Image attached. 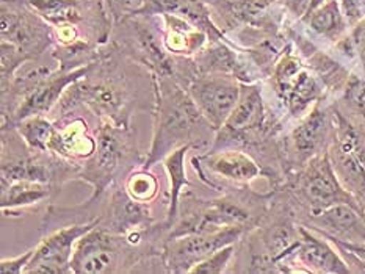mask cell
<instances>
[{
  "mask_svg": "<svg viewBox=\"0 0 365 274\" xmlns=\"http://www.w3.org/2000/svg\"><path fill=\"white\" fill-rule=\"evenodd\" d=\"M78 107L88 108L99 120L130 127L133 116L154 112L155 75L107 41L86 75L69 86L51 116Z\"/></svg>",
  "mask_w": 365,
  "mask_h": 274,
  "instance_id": "6da1fadb",
  "label": "cell"
},
{
  "mask_svg": "<svg viewBox=\"0 0 365 274\" xmlns=\"http://www.w3.org/2000/svg\"><path fill=\"white\" fill-rule=\"evenodd\" d=\"M153 141L143 168L153 169L166 155L182 146L207 152L217 129L207 121L188 91L173 77L155 75V108L153 112Z\"/></svg>",
  "mask_w": 365,
  "mask_h": 274,
  "instance_id": "7a4b0ae2",
  "label": "cell"
},
{
  "mask_svg": "<svg viewBox=\"0 0 365 274\" xmlns=\"http://www.w3.org/2000/svg\"><path fill=\"white\" fill-rule=\"evenodd\" d=\"M272 198V190L257 193L251 185L229 188L218 193L217 198H202L193 190H187L180 196L178 218L171 227L170 240L231 226L251 231L267 215Z\"/></svg>",
  "mask_w": 365,
  "mask_h": 274,
  "instance_id": "3957f363",
  "label": "cell"
},
{
  "mask_svg": "<svg viewBox=\"0 0 365 274\" xmlns=\"http://www.w3.org/2000/svg\"><path fill=\"white\" fill-rule=\"evenodd\" d=\"M145 160L133 125L124 127L101 120L96 152L81 164L78 180L93 188L90 198H101L112 186L123 185L125 177L143 167Z\"/></svg>",
  "mask_w": 365,
  "mask_h": 274,
  "instance_id": "277c9868",
  "label": "cell"
},
{
  "mask_svg": "<svg viewBox=\"0 0 365 274\" xmlns=\"http://www.w3.org/2000/svg\"><path fill=\"white\" fill-rule=\"evenodd\" d=\"M273 190L287 199L298 221L336 204H348L365 211L361 202L340 182L328 152L315 157Z\"/></svg>",
  "mask_w": 365,
  "mask_h": 274,
  "instance_id": "5b68a950",
  "label": "cell"
},
{
  "mask_svg": "<svg viewBox=\"0 0 365 274\" xmlns=\"http://www.w3.org/2000/svg\"><path fill=\"white\" fill-rule=\"evenodd\" d=\"M0 138V172L8 182L30 180L47 184L58 196L66 184L78 180L81 164L68 162L52 152L35 151L14 125H2Z\"/></svg>",
  "mask_w": 365,
  "mask_h": 274,
  "instance_id": "8992f818",
  "label": "cell"
},
{
  "mask_svg": "<svg viewBox=\"0 0 365 274\" xmlns=\"http://www.w3.org/2000/svg\"><path fill=\"white\" fill-rule=\"evenodd\" d=\"M108 41L154 75L176 78L179 57L166 51L160 16H125L113 23Z\"/></svg>",
  "mask_w": 365,
  "mask_h": 274,
  "instance_id": "52a82bcc",
  "label": "cell"
},
{
  "mask_svg": "<svg viewBox=\"0 0 365 274\" xmlns=\"http://www.w3.org/2000/svg\"><path fill=\"white\" fill-rule=\"evenodd\" d=\"M332 99L327 96L293 122L282 137V151L287 177L297 172L315 157L328 152L334 137ZM285 177V179H287Z\"/></svg>",
  "mask_w": 365,
  "mask_h": 274,
  "instance_id": "ba28073f",
  "label": "cell"
},
{
  "mask_svg": "<svg viewBox=\"0 0 365 274\" xmlns=\"http://www.w3.org/2000/svg\"><path fill=\"white\" fill-rule=\"evenodd\" d=\"M55 27H76L88 41L102 46L112 35L113 19L104 0H24Z\"/></svg>",
  "mask_w": 365,
  "mask_h": 274,
  "instance_id": "9c48e42d",
  "label": "cell"
},
{
  "mask_svg": "<svg viewBox=\"0 0 365 274\" xmlns=\"http://www.w3.org/2000/svg\"><path fill=\"white\" fill-rule=\"evenodd\" d=\"M190 164L200 182L215 193L251 185L252 180L264 177L260 164L240 149L196 152Z\"/></svg>",
  "mask_w": 365,
  "mask_h": 274,
  "instance_id": "30bf717a",
  "label": "cell"
},
{
  "mask_svg": "<svg viewBox=\"0 0 365 274\" xmlns=\"http://www.w3.org/2000/svg\"><path fill=\"white\" fill-rule=\"evenodd\" d=\"M0 38L27 55L30 60L41 58L55 46L53 28L24 0H2L0 8Z\"/></svg>",
  "mask_w": 365,
  "mask_h": 274,
  "instance_id": "8fae6325",
  "label": "cell"
},
{
  "mask_svg": "<svg viewBox=\"0 0 365 274\" xmlns=\"http://www.w3.org/2000/svg\"><path fill=\"white\" fill-rule=\"evenodd\" d=\"M55 124L49 152L68 162L82 164L96 152L101 120L88 108L78 107L52 117Z\"/></svg>",
  "mask_w": 365,
  "mask_h": 274,
  "instance_id": "7c38bea8",
  "label": "cell"
},
{
  "mask_svg": "<svg viewBox=\"0 0 365 274\" xmlns=\"http://www.w3.org/2000/svg\"><path fill=\"white\" fill-rule=\"evenodd\" d=\"M248 229L239 226L223 227L218 231L188 233L173 238L165 246V258L168 271L174 274H190L193 266L205 260L218 249L235 245Z\"/></svg>",
  "mask_w": 365,
  "mask_h": 274,
  "instance_id": "4fadbf2b",
  "label": "cell"
},
{
  "mask_svg": "<svg viewBox=\"0 0 365 274\" xmlns=\"http://www.w3.org/2000/svg\"><path fill=\"white\" fill-rule=\"evenodd\" d=\"M101 219L88 224H71L41 235L35 254L24 274H71L73 255L78 238L99 224Z\"/></svg>",
  "mask_w": 365,
  "mask_h": 274,
  "instance_id": "5bb4252c",
  "label": "cell"
},
{
  "mask_svg": "<svg viewBox=\"0 0 365 274\" xmlns=\"http://www.w3.org/2000/svg\"><path fill=\"white\" fill-rule=\"evenodd\" d=\"M240 90L242 83L227 74H200L187 86L197 108L217 130L232 113Z\"/></svg>",
  "mask_w": 365,
  "mask_h": 274,
  "instance_id": "9a60e30c",
  "label": "cell"
},
{
  "mask_svg": "<svg viewBox=\"0 0 365 274\" xmlns=\"http://www.w3.org/2000/svg\"><path fill=\"white\" fill-rule=\"evenodd\" d=\"M210 8L213 21L231 39L245 27L279 31L281 23L272 13L276 0H202Z\"/></svg>",
  "mask_w": 365,
  "mask_h": 274,
  "instance_id": "2e32d148",
  "label": "cell"
},
{
  "mask_svg": "<svg viewBox=\"0 0 365 274\" xmlns=\"http://www.w3.org/2000/svg\"><path fill=\"white\" fill-rule=\"evenodd\" d=\"M292 273L350 274L351 270L334 243L301 224L299 245L290 260Z\"/></svg>",
  "mask_w": 365,
  "mask_h": 274,
  "instance_id": "e0dca14e",
  "label": "cell"
},
{
  "mask_svg": "<svg viewBox=\"0 0 365 274\" xmlns=\"http://www.w3.org/2000/svg\"><path fill=\"white\" fill-rule=\"evenodd\" d=\"M157 219L150 204L135 201L124 185H115L107 193V202L98 226L116 235H127L145 229Z\"/></svg>",
  "mask_w": 365,
  "mask_h": 274,
  "instance_id": "ac0fdd59",
  "label": "cell"
},
{
  "mask_svg": "<svg viewBox=\"0 0 365 274\" xmlns=\"http://www.w3.org/2000/svg\"><path fill=\"white\" fill-rule=\"evenodd\" d=\"M329 240L365 243V211L348 204H336L299 221Z\"/></svg>",
  "mask_w": 365,
  "mask_h": 274,
  "instance_id": "d6986e66",
  "label": "cell"
},
{
  "mask_svg": "<svg viewBox=\"0 0 365 274\" xmlns=\"http://www.w3.org/2000/svg\"><path fill=\"white\" fill-rule=\"evenodd\" d=\"M90 65L74 70H68V73L66 70H61L60 68L55 69L53 73L51 75H47L34 90V93L22 102V105L19 107L18 112L13 116L11 122L8 125L18 124L19 121L30 116H49L69 86L86 75Z\"/></svg>",
  "mask_w": 365,
  "mask_h": 274,
  "instance_id": "ffe728a7",
  "label": "cell"
},
{
  "mask_svg": "<svg viewBox=\"0 0 365 274\" xmlns=\"http://www.w3.org/2000/svg\"><path fill=\"white\" fill-rule=\"evenodd\" d=\"M57 194L51 185L19 180L8 182L0 179V209L4 218H21L30 210H35L43 204L49 206Z\"/></svg>",
  "mask_w": 365,
  "mask_h": 274,
  "instance_id": "44dd1931",
  "label": "cell"
},
{
  "mask_svg": "<svg viewBox=\"0 0 365 274\" xmlns=\"http://www.w3.org/2000/svg\"><path fill=\"white\" fill-rule=\"evenodd\" d=\"M58 65H41L38 60H30L26 65H22L16 70L14 77L2 86V125H8L11 122L13 116L18 112L22 102L26 100L36 86L41 83L47 75H51Z\"/></svg>",
  "mask_w": 365,
  "mask_h": 274,
  "instance_id": "7402d4cb",
  "label": "cell"
},
{
  "mask_svg": "<svg viewBox=\"0 0 365 274\" xmlns=\"http://www.w3.org/2000/svg\"><path fill=\"white\" fill-rule=\"evenodd\" d=\"M158 16L162 19L163 44L166 51L176 55V57L193 58L209 43V36L205 31L196 28L193 23H190L180 16L171 13Z\"/></svg>",
  "mask_w": 365,
  "mask_h": 274,
  "instance_id": "603a6c76",
  "label": "cell"
},
{
  "mask_svg": "<svg viewBox=\"0 0 365 274\" xmlns=\"http://www.w3.org/2000/svg\"><path fill=\"white\" fill-rule=\"evenodd\" d=\"M299 22L304 23L314 36L323 39L331 46L340 41L350 31V26H348L339 0H327L314 11L304 14Z\"/></svg>",
  "mask_w": 365,
  "mask_h": 274,
  "instance_id": "cb8c5ba5",
  "label": "cell"
},
{
  "mask_svg": "<svg viewBox=\"0 0 365 274\" xmlns=\"http://www.w3.org/2000/svg\"><path fill=\"white\" fill-rule=\"evenodd\" d=\"M192 151L190 146H182L176 151H173L168 154L162 160V167L166 171V176H168V191H166V196H168V209H166V215H165V221L168 223L171 227L176 221L178 218V211H179V202H180V196L184 193V188H192L193 184L190 182V179L187 177V169H185V159L187 154Z\"/></svg>",
  "mask_w": 365,
  "mask_h": 274,
  "instance_id": "d4e9b609",
  "label": "cell"
},
{
  "mask_svg": "<svg viewBox=\"0 0 365 274\" xmlns=\"http://www.w3.org/2000/svg\"><path fill=\"white\" fill-rule=\"evenodd\" d=\"M329 159L332 167H334L340 182L350 191L356 199L361 202V206L365 209V167L356 159V157L348 152L334 139L331 141L328 149Z\"/></svg>",
  "mask_w": 365,
  "mask_h": 274,
  "instance_id": "484cf974",
  "label": "cell"
},
{
  "mask_svg": "<svg viewBox=\"0 0 365 274\" xmlns=\"http://www.w3.org/2000/svg\"><path fill=\"white\" fill-rule=\"evenodd\" d=\"M21 137L27 141V144L35 151L49 152L51 141L53 138L55 124L47 116H30L26 120L14 124Z\"/></svg>",
  "mask_w": 365,
  "mask_h": 274,
  "instance_id": "4316f807",
  "label": "cell"
},
{
  "mask_svg": "<svg viewBox=\"0 0 365 274\" xmlns=\"http://www.w3.org/2000/svg\"><path fill=\"white\" fill-rule=\"evenodd\" d=\"M124 188L135 201L153 204L157 196L160 194V182L158 177L154 174L153 169L148 168H137L133 169L124 180Z\"/></svg>",
  "mask_w": 365,
  "mask_h": 274,
  "instance_id": "83f0119b",
  "label": "cell"
},
{
  "mask_svg": "<svg viewBox=\"0 0 365 274\" xmlns=\"http://www.w3.org/2000/svg\"><path fill=\"white\" fill-rule=\"evenodd\" d=\"M27 61H30V58L18 46L8 41L0 43V85L5 86L6 83H10L16 70L22 65H26Z\"/></svg>",
  "mask_w": 365,
  "mask_h": 274,
  "instance_id": "f1b7e54d",
  "label": "cell"
},
{
  "mask_svg": "<svg viewBox=\"0 0 365 274\" xmlns=\"http://www.w3.org/2000/svg\"><path fill=\"white\" fill-rule=\"evenodd\" d=\"M235 255V245H229L218 249L217 253L209 255L205 260L193 266L190 274H223L227 273Z\"/></svg>",
  "mask_w": 365,
  "mask_h": 274,
  "instance_id": "f546056e",
  "label": "cell"
},
{
  "mask_svg": "<svg viewBox=\"0 0 365 274\" xmlns=\"http://www.w3.org/2000/svg\"><path fill=\"white\" fill-rule=\"evenodd\" d=\"M331 241L339 249L340 255L345 258L351 273H365V243H346L339 240Z\"/></svg>",
  "mask_w": 365,
  "mask_h": 274,
  "instance_id": "4dcf8cb0",
  "label": "cell"
},
{
  "mask_svg": "<svg viewBox=\"0 0 365 274\" xmlns=\"http://www.w3.org/2000/svg\"><path fill=\"white\" fill-rule=\"evenodd\" d=\"M104 4L115 23L137 11L143 5V0H104Z\"/></svg>",
  "mask_w": 365,
  "mask_h": 274,
  "instance_id": "1f68e13d",
  "label": "cell"
},
{
  "mask_svg": "<svg viewBox=\"0 0 365 274\" xmlns=\"http://www.w3.org/2000/svg\"><path fill=\"white\" fill-rule=\"evenodd\" d=\"M34 254L35 248H31L24 254L10 258H2V262H0V274H24Z\"/></svg>",
  "mask_w": 365,
  "mask_h": 274,
  "instance_id": "d6a6232c",
  "label": "cell"
},
{
  "mask_svg": "<svg viewBox=\"0 0 365 274\" xmlns=\"http://www.w3.org/2000/svg\"><path fill=\"white\" fill-rule=\"evenodd\" d=\"M277 4L284 6L290 14L295 16V18L301 19L306 14L309 5H311V0H276Z\"/></svg>",
  "mask_w": 365,
  "mask_h": 274,
  "instance_id": "836d02e7",
  "label": "cell"
}]
</instances>
